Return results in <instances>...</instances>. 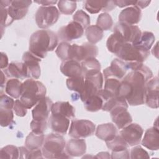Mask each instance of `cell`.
<instances>
[{"label": "cell", "instance_id": "6da1fadb", "mask_svg": "<svg viewBox=\"0 0 159 159\" xmlns=\"http://www.w3.org/2000/svg\"><path fill=\"white\" fill-rule=\"evenodd\" d=\"M153 76L151 70L145 65L126 75L122 81L128 83L129 92L125 100L130 106H139L145 102L146 84Z\"/></svg>", "mask_w": 159, "mask_h": 159}, {"label": "cell", "instance_id": "7a4b0ae2", "mask_svg": "<svg viewBox=\"0 0 159 159\" xmlns=\"http://www.w3.org/2000/svg\"><path fill=\"white\" fill-rule=\"evenodd\" d=\"M58 38L50 30H39L32 34L29 39V52L40 58H44L48 52L57 46Z\"/></svg>", "mask_w": 159, "mask_h": 159}, {"label": "cell", "instance_id": "3957f363", "mask_svg": "<svg viewBox=\"0 0 159 159\" xmlns=\"http://www.w3.org/2000/svg\"><path fill=\"white\" fill-rule=\"evenodd\" d=\"M47 89L40 81L29 78L22 83V93L20 101L28 109L35 106L42 98L45 97Z\"/></svg>", "mask_w": 159, "mask_h": 159}, {"label": "cell", "instance_id": "277c9868", "mask_svg": "<svg viewBox=\"0 0 159 159\" xmlns=\"http://www.w3.org/2000/svg\"><path fill=\"white\" fill-rule=\"evenodd\" d=\"M66 143L63 136L58 134H49L45 137L42 145V154L46 158H70L64 152Z\"/></svg>", "mask_w": 159, "mask_h": 159}, {"label": "cell", "instance_id": "5b68a950", "mask_svg": "<svg viewBox=\"0 0 159 159\" xmlns=\"http://www.w3.org/2000/svg\"><path fill=\"white\" fill-rule=\"evenodd\" d=\"M150 52L142 47L125 42L116 55L125 63H143L149 56Z\"/></svg>", "mask_w": 159, "mask_h": 159}, {"label": "cell", "instance_id": "8992f818", "mask_svg": "<svg viewBox=\"0 0 159 159\" xmlns=\"http://www.w3.org/2000/svg\"><path fill=\"white\" fill-rule=\"evenodd\" d=\"M103 84V75L101 71L91 73L84 76V84L80 93L81 101L84 102L92 96L97 94L102 89Z\"/></svg>", "mask_w": 159, "mask_h": 159}, {"label": "cell", "instance_id": "52a82bcc", "mask_svg": "<svg viewBox=\"0 0 159 159\" xmlns=\"http://www.w3.org/2000/svg\"><path fill=\"white\" fill-rule=\"evenodd\" d=\"M59 17V11L54 6H40L35 15L36 24L40 29H47L53 25L57 22Z\"/></svg>", "mask_w": 159, "mask_h": 159}, {"label": "cell", "instance_id": "ba28073f", "mask_svg": "<svg viewBox=\"0 0 159 159\" xmlns=\"http://www.w3.org/2000/svg\"><path fill=\"white\" fill-rule=\"evenodd\" d=\"M96 130L95 124L85 119H75L71 122L69 136L75 139H83L94 134Z\"/></svg>", "mask_w": 159, "mask_h": 159}, {"label": "cell", "instance_id": "9c48e42d", "mask_svg": "<svg viewBox=\"0 0 159 159\" xmlns=\"http://www.w3.org/2000/svg\"><path fill=\"white\" fill-rule=\"evenodd\" d=\"M98 54V48L94 44L85 42L81 45H71L70 50V60H75L79 62L88 58H96Z\"/></svg>", "mask_w": 159, "mask_h": 159}, {"label": "cell", "instance_id": "30bf717a", "mask_svg": "<svg viewBox=\"0 0 159 159\" xmlns=\"http://www.w3.org/2000/svg\"><path fill=\"white\" fill-rule=\"evenodd\" d=\"M32 4L29 0L1 1V6L6 7L10 17L13 20H20L25 16Z\"/></svg>", "mask_w": 159, "mask_h": 159}, {"label": "cell", "instance_id": "8fae6325", "mask_svg": "<svg viewBox=\"0 0 159 159\" xmlns=\"http://www.w3.org/2000/svg\"><path fill=\"white\" fill-rule=\"evenodd\" d=\"M114 32L119 34L125 42L132 44L139 40L142 34L138 26L120 22L116 24Z\"/></svg>", "mask_w": 159, "mask_h": 159}, {"label": "cell", "instance_id": "7c38bea8", "mask_svg": "<svg viewBox=\"0 0 159 159\" xmlns=\"http://www.w3.org/2000/svg\"><path fill=\"white\" fill-rule=\"evenodd\" d=\"M83 33V27L76 22L71 21L59 29L57 36L58 40L66 42L81 37Z\"/></svg>", "mask_w": 159, "mask_h": 159}, {"label": "cell", "instance_id": "4fadbf2b", "mask_svg": "<svg viewBox=\"0 0 159 159\" xmlns=\"http://www.w3.org/2000/svg\"><path fill=\"white\" fill-rule=\"evenodd\" d=\"M143 133V129L137 124H130L120 131V135L130 146L140 143Z\"/></svg>", "mask_w": 159, "mask_h": 159}, {"label": "cell", "instance_id": "5bb4252c", "mask_svg": "<svg viewBox=\"0 0 159 159\" xmlns=\"http://www.w3.org/2000/svg\"><path fill=\"white\" fill-rule=\"evenodd\" d=\"M22 60L26 66L27 78L34 80L39 79L40 76V66L39 63L41 61V58L28 51L24 53Z\"/></svg>", "mask_w": 159, "mask_h": 159}, {"label": "cell", "instance_id": "9a60e30c", "mask_svg": "<svg viewBox=\"0 0 159 159\" xmlns=\"http://www.w3.org/2000/svg\"><path fill=\"white\" fill-rule=\"evenodd\" d=\"M159 83L157 76L152 78L146 84V98L147 105L153 109L158 107V93Z\"/></svg>", "mask_w": 159, "mask_h": 159}, {"label": "cell", "instance_id": "2e32d148", "mask_svg": "<svg viewBox=\"0 0 159 159\" xmlns=\"http://www.w3.org/2000/svg\"><path fill=\"white\" fill-rule=\"evenodd\" d=\"M127 70L125 61L119 58H115L112 61L110 66L103 70L104 79L109 78H114L117 80L123 79Z\"/></svg>", "mask_w": 159, "mask_h": 159}, {"label": "cell", "instance_id": "e0dca14e", "mask_svg": "<svg viewBox=\"0 0 159 159\" xmlns=\"http://www.w3.org/2000/svg\"><path fill=\"white\" fill-rule=\"evenodd\" d=\"M52 101L48 97L41 99L32 111L34 120L47 121L53 105Z\"/></svg>", "mask_w": 159, "mask_h": 159}, {"label": "cell", "instance_id": "ac0fdd59", "mask_svg": "<svg viewBox=\"0 0 159 159\" xmlns=\"http://www.w3.org/2000/svg\"><path fill=\"white\" fill-rule=\"evenodd\" d=\"M48 124L51 129L56 134H66L69 125L70 119L59 114H51L48 118Z\"/></svg>", "mask_w": 159, "mask_h": 159}, {"label": "cell", "instance_id": "d6986e66", "mask_svg": "<svg viewBox=\"0 0 159 159\" xmlns=\"http://www.w3.org/2000/svg\"><path fill=\"white\" fill-rule=\"evenodd\" d=\"M84 9L91 14H97L101 11L108 12L116 7L114 1H85Z\"/></svg>", "mask_w": 159, "mask_h": 159}, {"label": "cell", "instance_id": "ffe728a7", "mask_svg": "<svg viewBox=\"0 0 159 159\" xmlns=\"http://www.w3.org/2000/svg\"><path fill=\"white\" fill-rule=\"evenodd\" d=\"M141 17V10L135 6H132L124 9L120 12L119 20L120 22L134 25L140 22Z\"/></svg>", "mask_w": 159, "mask_h": 159}, {"label": "cell", "instance_id": "44dd1931", "mask_svg": "<svg viewBox=\"0 0 159 159\" xmlns=\"http://www.w3.org/2000/svg\"><path fill=\"white\" fill-rule=\"evenodd\" d=\"M142 145L150 150H158L159 148L158 128L153 127L147 129L142 139Z\"/></svg>", "mask_w": 159, "mask_h": 159}, {"label": "cell", "instance_id": "7402d4cb", "mask_svg": "<svg viewBox=\"0 0 159 159\" xmlns=\"http://www.w3.org/2000/svg\"><path fill=\"white\" fill-rule=\"evenodd\" d=\"M66 153L72 157H80L86 151V144L84 139H75L70 140L65 145Z\"/></svg>", "mask_w": 159, "mask_h": 159}, {"label": "cell", "instance_id": "603a6c76", "mask_svg": "<svg viewBox=\"0 0 159 159\" xmlns=\"http://www.w3.org/2000/svg\"><path fill=\"white\" fill-rule=\"evenodd\" d=\"M61 72L69 78L83 76V71L81 64L75 60L63 61L60 65Z\"/></svg>", "mask_w": 159, "mask_h": 159}, {"label": "cell", "instance_id": "cb8c5ba5", "mask_svg": "<svg viewBox=\"0 0 159 159\" xmlns=\"http://www.w3.org/2000/svg\"><path fill=\"white\" fill-rule=\"evenodd\" d=\"M51 112L52 114L63 116L69 119H73L75 117V108L68 101H58L53 103L52 106Z\"/></svg>", "mask_w": 159, "mask_h": 159}, {"label": "cell", "instance_id": "d4e9b609", "mask_svg": "<svg viewBox=\"0 0 159 159\" xmlns=\"http://www.w3.org/2000/svg\"><path fill=\"white\" fill-rule=\"evenodd\" d=\"M117 129L112 123H106L99 125L95 132V135L98 138L105 142L112 139L117 135Z\"/></svg>", "mask_w": 159, "mask_h": 159}, {"label": "cell", "instance_id": "484cf974", "mask_svg": "<svg viewBox=\"0 0 159 159\" xmlns=\"http://www.w3.org/2000/svg\"><path fill=\"white\" fill-rule=\"evenodd\" d=\"M4 73L8 77H12L17 79L27 78L26 66L24 63H11L5 68Z\"/></svg>", "mask_w": 159, "mask_h": 159}, {"label": "cell", "instance_id": "4316f807", "mask_svg": "<svg viewBox=\"0 0 159 159\" xmlns=\"http://www.w3.org/2000/svg\"><path fill=\"white\" fill-rule=\"evenodd\" d=\"M44 140L43 134H36L32 131L25 139V146L30 151L37 150L42 147Z\"/></svg>", "mask_w": 159, "mask_h": 159}, {"label": "cell", "instance_id": "83f0119b", "mask_svg": "<svg viewBox=\"0 0 159 159\" xmlns=\"http://www.w3.org/2000/svg\"><path fill=\"white\" fill-rule=\"evenodd\" d=\"M5 91L12 98L18 99L22 93V83L17 78H11L6 84Z\"/></svg>", "mask_w": 159, "mask_h": 159}, {"label": "cell", "instance_id": "f1b7e54d", "mask_svg": "<svg viewBox=\"0 0 159 159\" xmlns=\"http://www.w3.org/2000/svg\"><path fill=\"white\" fill-rule=\"evenodd\" d=\"M124 43L125 42L122 37L119 34L114 32L108 37L106 47L110 52L116 55Z\"/></svg>", "mask_w": 159, "mask_h": 159}, {"label": "cell", "instance_id": "f546056e", "mask_svg": "<svg viewBox=\"0 0 159 159\" xmlns=\"http://www.w3.org/2000/svg\"><path fill=\"white\" fill-rule=\"evenodd\" d=\"M81 66L83 71V76H85L100 71L101 64L96 58H90L81 61Z\"/></svg>", "mask_w": 159, "mask_h": 159}, {"label": "cell", "instance_id": "4dcf8cb0", "mask_svg": "<svg viewBox=\"0 0 159 159\" xmlns=\"http://www.w3.org/2000/svg\"><path fill=\"white\" fill-rule=\"evenodd\" d=\"M85 35L89 43L94 45L102 39L103 30L96 25H91L86 29Z\"/></svg>", "mask_w": 159, "mask_h": 159}, {"label": "cell", "instance_id": "1f68e13d", "mask_svg": "<svg viewBox=\"0 0 159 159\" xmlns=\"http://www.w3.org/2000/svg\"><path fill=\"white\" fill-rule=\"evenodd\" d=\"M104 101L98 93L84 102L85 109L89 112H96L102 109Z\"/></svg>", "mask_w": 159, "mask_h": 159}, {"label": "cell", "instance_id": "d6a6232c", "mask_svg": "<svg viewBox=\"0 0 159 159\" xmlns=\"http://www.w3.org/2000/svg\"><path fill=\"white\" fill-rule=\"evenodd\" d=\"M155 40V37L153 34L151 32L144 31L142 32L140 39L137 42L134 43H132L134 45L142 47L147 50H149L153 45Z\"/></svg>", "mask_w": 159, "mask_h": 159}, {"label": "cell", "instance_id": "836d02e7", "mask_svg": "<svg viewBox=\"0 0 159 159\" xmlns=\"http://www.w3.org/2000/svg\"><path fill=\"white\" fill-rule=\"evenodd\" d=\"M106 145L112 152H118L128 149V144L120 135H116L112 139L106 142Z\"/></svg>", "mask_w": 159, "mask_h": 159}, {"label": "cell", "instance_id": "e575fe53", "mask_svg": "<svg viewBox=\"0 0 159 159\" xmlns=\"http://www.w3.org/2000/svg\"><path fill=\"white\" fill-rule=\"evenodd\" d=\"M84 84V77L83 76L69 78L66 81V84L67 88L70 90L78 92L79 94L83 89Z\"/></svg>", "mask_w": 159, "mask_h": 159}, {"label": "cell", "instance_id": "d590c367", "mask_svg": "<svg viewBox=\"0 0 159 159\" xmlns=\"http://www.w3.org/2000/svg\"><path fill=\"white\" fill-rule=\"evenodd\" d=\"M19 158V148L14 145H9L4 147L1 149L0 158L16 159Z\"/></svg>", "mask_w": 159, "mask_h": 159}, {"label": "cell", "instance_id": "8d00e7d4", "mask_svg": "<svg viewBox=\"0 0 159 159\" xmlns=\"http://www.w3.org/2000/svg\"><path fill=\"white\" fill-rule=\"evenodd\" d=\"M113 25V20L111 16L107 12H103L99 15L96 21V25L102 30H109Z\"/></svg>", "mask_w": 159, "mask_h": 159}, {"label": "cell", "instance_id": "74e56055", "mask_svg": "<svg viewBox=\"0 0 159 159\" xmlns=\"http://www.w3.org/2000/svg\"><path fill=\"white\" fill-rule=\"evenodd\" d=\"M58 7L60 12L65 15L72 14L76 9V2L71 1H58Z\"/></svg>", "mask_w": 159, "mask_h": 159}, {"label": "cell", "instance_id": "f35d334b", "mask_svg": "<svg viewBox=\"0 0 159 159\" xmlns=\"http://www.w3.org/2000/svg\"><path fill=\"white\" fill-rule=\"evenodd\" d=\"M71 45L68 42H61L58 45L55 53L58 58L63 61L70 60V50Z\"/></svg>", "mask_w": 159, "mask_h": 159}, {"label": "cell", "instance_id": "ab89813d", "mask_svg": "<svg viewBox=\"0 0 159 159\" xmlns=\"http://www.w3.org/2000/svg\"><path fill=\"white\" fill-rule=\"evenodd\" d=\"M14 114L12 109L0 108V124L2 127H7L13 122Z\"/></svg>", "mask_w": 159, "mask_h": 159}, {"label": "cell", "instance_id": "60d3db41", "mask_svg": "<svg viewBox=\"0 0 159 159\" xmlns=\"http://www.w3.org/2000/svg\"><path fill=\"white\" fill-rule=\"evenodd\" d=\"M73 21L80 24L83 29L87 28L90 24L89 16L83 10L77 11L73 16Z\"/></svg>", "mask_w": 159, "mask_h": 159}, {"label": "cell", "instance_id": "b9f144b4", "mask_svg": "<svg viewBox=\"0 0 159 159\" xmlns=\"http://www.w3.org/2000/svg\"><path fill=\"white\" fill-rule=\"evenodd\" d=\"M32 132L36 134H43L47 129V121L32 120L30 124Z\"/></svg>", "mask_w": 159, "mask_h": 159}, {"label": "cell", "instance_id": "7bdbcfd3", "mask_svg": "<svg viewBox=\"0 0 159 159\" xmlns=\"http://www.w3.org/2000/svg\"><path fill=\"white\" fill-rule=\"evenodd\" d=\"M13 21L14 20L9 16L6 7L1 6V28L2 32L3 29L11 25Z\"/></svg>", "mask_w": 159, "mask_h": 159}, {"label": "cell", "instance_id": "ee69618b", "mask_svg": "<svg viewBox=\"0 0 159 159\" xmlns=\"http://www.w3.org/2000/svg\"><path fill=\"white\" fill-rule=\"evenodd\" d=\"M130 158H149L150 156L148 152L140 146L135 147L132 148L130 152Z\"/></svg>", "mask_w": 159, "mask_h": 159}, {"label": "cell", "instance_id": "f6af8a7d", "mask_svg": "<svg viewBox=\"0 0 159 159\" xmlns=\"http://www.w3.org/2000/svg\"><path fill=\"white\" fill-rule=\"evenodd\" d=\"M14 101L12 98L6 94H1L0 97V108L5 109H12L14 107Z\"/></svg>", "mask_w": 159, "mask_h": 159}, {"label": "cell", "instance_id": "bcb514c9", "mask_svg": "<svg viewBox=\"0 0 159 159\" xmlns=\"http://www.w3.org/2000/svg\"><path fill=\"white\" fill-rule=\"evenodd\" d=\"M13 109L15 112L16 115L19 117H24L27 114V109L19 99H17L15 101Z\"/></svg>", "mask_w": 159, "mask_h": 159}, {"label": "cell", "instance_id": "7dc6e473", "mask_svg": "<svg viewBox=\"0 0 159 159\" xmlns=\"http://www.w3.org/2000/svg\"><path fill=\"white\" fill-rule=\"evenodd\" d=\"M111 158H129V152L128 149L118 151V152H112Z\"/></svg>", "mask_w": 159, "mask_h": 159}, {"label": "cell", "instance_id": "c3c4849f", "mask_svg": "<svg viewBox=\"0 0 159 159\" xmlns=\"http://www.w3.org/2000/svg\"><path fill=\"white\" fill-rule=\"evenodd\" d=\"M8 65V58L7 55L4 52H1L0 60V66L1 70H2L4 68H6Z\"/></svg>", "mask_w": 159, "mask_h": 159}, {"label": "cell", "instance_id": "681fc988", "mask_svg": "<svg viewBox=\"0 0 159 159\" xmlns=\"http://www.w3.org/2000/svg\"><path fill=\"white\" fill-rule=\"evenodd\" d=\"M135 1H127V0H123V1H114V2L115 3L116 6H119V7H124L125 6H127L129 5H133L135 4Z\"/></svg>", "mask_w": 159, "mask_h": 159}, {"label": "cell", "instance_id": "f907efd6", "mask_svg": "<svg viewBox=\"0 0 159 159\" xmlns=\"http://www.w3.org/2000/svg\"><path fill=\"white\" fill-rule=\"evenodd\" d=\"M42 151L39 148L37 150L30 151L29 158H43Z\"/></svg>", "mask_w": 159, "mask_h": 159}, {"label": "cell", "instance_id": "816d5d0a", "mask_svg": "<svg viewBox=\"0 0 159 159\" xmlns=\"http://www.w3.org/2000/svg\"><path fill=\"white\" fill-rule=\"evenodd\" d=\"M19 150L20 158H29L30 150H29L26 147H19Z\"/></svg>", "mask_w": 159, "mask_h": 159}, {"label": "cell", "instance_id": "f5cc1de1", "mask_svg": "<svg viewBox=\"0 0 159 159\" xmlns=\"http://www.w3.org/2000/svg\"><path fill=\"white\" fill-rule=\"evenodd\" d=\"M151 2L150 1H135L134 6L141 9H144L147 7L150 3Z\"/></svg>", "mask_w": 159, "mask_h": 159}, {"label": "cell", "instance_id": "db71d44e", "mask_svg": "<svg viewBox=\"0 0 159 159\" xmlns=\"http://www.w3.org/2000/svg\"><path fill=\"white\" fill-rule=\"evenodd\" d=\"M36 3L43 5V6H50L51 5H53L58 2L57 1H48V0H42V1H35Z\"/></svg>", "mask_w": 159, "mask_h": 159}, {"label": "cell", "instance_id": "11a10c76", "mask_svg": "<svg viewBox=\"0 0 159 159\" xmlns=\"http://www.w3.org/2000/svg\"><path fill=\"white\" fill-rule=\"evenodd\" d=\"M1 87L3 86V84L6 83V76L4 73V71L3 70H1Z\"/></svg>", "mask_w": 159, "mask_h": 159}]
</instances>
